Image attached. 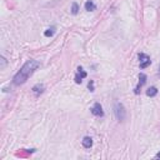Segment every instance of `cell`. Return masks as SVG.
Listing matches in <instances>:
<instances>
[{"instance_id": "3", "label": "cell", "mask_w": 160, "mask_h": 160, "mask_svg": "<svg viewBox=\"0 0 160 160\" xmlns=\"http://www.w3.org/2000/svg\"><path fill=\"white\" fill-rule=\"evenodd\" d=\"M139 59H140V69H145L150 65L151 60H150V56H148L144 52H140L139 54Z\"/></svg>"}, {"instance_id": "14", "label": "cell", "mask_w": 160, "mask_h": 160, "mask_svg": "<svg viewBox=\"0 0 160 160\" xmlns=\"http://www.w3.org/2000/svg\"><path fill=\"white\" fill-rule=\"evenodd\" d=\"M88 86H89L90 91H94V81H92V80H90V81H89V85H88Z\"/></svg>"}, {"instance_id": "2", "label": "cell", "mask_w": 160, "mask_h": 160, "mask_svg": "<svg viewBox=\"0 0 160 160\" xmlns=\"http://www.w3.org/2000/svg\"><path fill=\"white\" fill-rule=\"evenodd\" d=\"M114 114H115V118L120 121H122L126 116V110L124 108V105L120 102V101H116L114 104Z\"/></svg>"}, {"instance_id": "4", "label": "cell", "mask_w": 160, "mask_h": 160, "mask_svg": "<svg viewBox=\"0 0 160 160\" xmlns=\"http://www.w3.org/2000/svg\"><path fill=\"white\" fill-rule=\"evenodd\" d=\"M91 114L95 115V116H104V111H102V106L100 105V102H95L91 109H90Z\"/></svg>"}, {"instance_id": "7", "label": "cell", "mask_w": 160, "mask_h": 160, "mask_svg": "<svg viewBox=\"0 0 160 160\" xmlns=\"http://www.w3.org/2000/svg\"><path fill=\"white\" fill-rule=\"evenodd\" d=\"M82 146L86 148V149H90V148L92 146V139H91L90 136H85V138L82 139Z\"/></svg>"}, {"instance_id": "5", "label": "cell", "mask_w": 160, "mask_h": 160, "mask_svg": "<svg viewBox=\"0 0 160 160\" xmlns=\"http://www.w3.org/2000/svg\"><path fill=\"white\" fill-rule=\"evenodd\" d=\"M145 82H146V75H145L144 72H140V74H139V84L136 85L134 92H135V94H139V92H140V88H141Z\"/></svg>"}, {"instance_id": "6", "label": "cell", "mask_w": 160, "mask_h": 160, "mask_svg": "<svg viewBox=\"0 0 160 160\" xmlns=\"http://www.w3.org/2000/svg\"><path fill=\"white\" fill-rule=\"evenodd\" d=\"M84 78H86V71H84L82 68L79 66V68H78V72H76V75H75V82H76V84H80Z\"/></svg>"}, {"instance_id": "12", "label": "cell", "mask_w": 160, "mask_h": 160, "mask_svg": "<svg viewBox=\"0 0 160 160\" xmlns=\"http://www.w3.org/2000/svg\"><path fill=\"white\" fill-rule=\"evenodd\" d=\"M54 32H55V29H54V28H51V29H48V30L44 32V35H45V36H52V35H54Z\"/></svg>"}, {"instance_id": "8", "label": "cell", "mask_w": 160, "mask_h": 160, "mask_svg": "<svg viewBox=\"0 0 160 160\" xmlns=\"http://www.w3.org/2000/svg\"><path fill=\"white\" fill-rule=\"evenodd\" d=\"M44 91V85L42 84H36L34 88H32V92L35 94V95H39V94H41Z\"/></svg>"}, {"instance_id": "1", "label": "cell", "mask_w": 160, "mask_h": 160, "mask_svg": "<svg viewBox=\"0 0 160 160\" xmlns=\"http://www.w3.org/2000/svg\"><path fill=\"white\" fill-rule=\"evenodd\" d=\"M40 65H41V64H40V61H38V60H34V59L28 60V61L21 66V69L14 75L12 82H14L15 85H21V84L26 82L28 79L40 68Z\"/></svg>"}, {"instance_id": "15", "label": "cell", "mask_w": 160, "mask_h": 160, "mask_svg": "<svg viewBox=\"0 0 160 160\" xmlns=\"http://www.w3.org/2000/svg\"><path fill=\"white\" fill-rule=\"evenodd\" d=\"M155 158H156V159H160V151H159V152L155 155Z\"/></svg>"}, {"instance_id": "13", "label": "cell", "mask_w": 160, "mask_h": 160, "mask_svg": "<svg viewBox=\"0 0 160 160\" xmlns=\"http://www.w3.org/2000/svg\"><path fill=\"white\" fill-rule=\"evenodd\" d=\"M0 61H1V65H0V69L2 70V69H5V66H6V62H8V61H6V59H5L4 56H1V58H0Z\"/></svg>"}, {"instance_id": "10", "label": "cell", "mask_w": 160, "mask_h": 160, "mask_svg": "<svg viewBox=\"0 0 160 160\" xmlns=\"http://www.w3.org/2000/svg\"><path fill=\"white\" fill-rule=\"evenodd\" d=\"M95 4L91 1V0H88L86 2H85V10L86 11H92V10H95Z\"/></svg>"}, {"instance_id": "11", "label": "cell", "mask_w": 160, "mask_h": 160, "mask_svg": "<svg viewBox=\"0 0 160 160\" xmlns=\"http://www.w3.org/2000/svg\"><path fill=\"white\" fill-rule=\"evenodd\" d=\"M78 12H79V5L76 2H72V5H71V14L76 15Z\"/></svg>"}, {"instance_id": "16", "label": "cell", "mask_w": 160, "mask_h": 160, "mask_svg": "<svg viewBox=\"0 0 160 160\" xmlns=\"http://www.w3.org/2000/svg\"><path fill=\"white\" fill-rule=\"evenodd\" d=\"M159 72H160V66H159Z\"/></svg>"}, {"instance_id": "9", "label": "cell", "mask_w": 160, "mask_h": 160, "mask_svg": "<svg viewBox=\"0 0 160 160\" xmlns=\"http://www.w3.org/2000/svg\"><path fill=\"white\" fill-rule=\"evenodd\" d=\"M156 94H158V89H156L155 86H150V88H148V90H146V95H148V96L152 98V96H155Z\"/></svg>"}]
</instances>
